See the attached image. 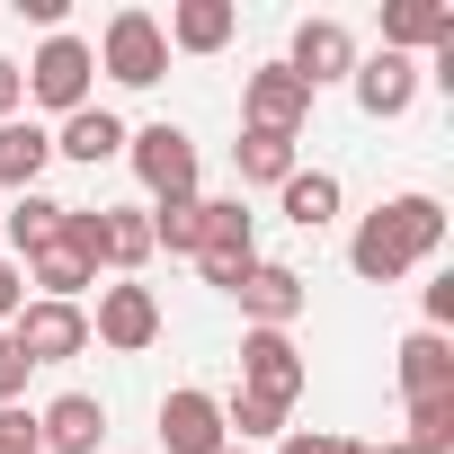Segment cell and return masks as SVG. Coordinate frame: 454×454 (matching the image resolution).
<instances>
[{"label": "cell", "instance_id": "obj_35", "mask_svg": "<svg viewBox=\"0 0 454 454\" xmlns=\"http://www.w3.org/2000/svg\"><path fill=\"white\" fill-rule=\"evenodd\" d=\"M365 454H410V445H365Z\"/></svg>", "mask_w": 454, "mask_h": 454}, {"label": "cell", "instance_id": "obj_25", "mask_svg": "<svg viewBox=\"0 0 454 454\" xmlns=\"http://www.w3.org/2000/svg\"><path fill=\"white\" fill-rule=\"evenodd\" d=\"M401 445H410V454H454V392H419Z\"/></svg>", "mask_w": 454, "mask_h": 454}, {"label": "cell", "instance_id": "obj_24", "mask_svg": "<svg viewBox=\"0 0 454 454\" xmlns=\"http://www.w3.org/2000/svg\"><path fill=\"white\" fill-rule=\"evenodd\" d=\"M286 401H268V392H232V401H223V436H232V445H277L286 436Z\"/></svg>", "mask_w": 454, "mask_h": 454}, {"label": "cell", "instance_id": "obj_31", "mask_svg": "<svg viewBox=\"0 0 454 454\" xmlns=\"http://www.w3.org/2000/svg\"><path fill=\"white\" fill-rule=\"evenodd\" d=\"M19 303H27V277H19V259H0V330L19 321Z\"/></svg>", "mask_w": 454, "mask_h": 454}, {"label": "cell", "instance_id": "obj_15", "mask_svg": "<svg viewBox=\"0 0 454 454\" xmlns=\"http://www.w3.org/2000/svg\"><path fill=\"white\" fill-rule=\"evenodd\" d=\"M454 45V0H383V54H436Z\"/></svg>", "mask_w": 454, "mask_h": 454}, {"label": "cell", "instance_id": "obj_27", "mask_svg": "<svg viewBox=\"0 0 454 454\" xmlns=\"http://www.w3.org/2000/svg\"><path fill=\"white\" fill-rule=\"evenodd\" d=\"M152 259V223L134 205H107V268H143Z\"/></svg>", "mask_w": 454, "mask_h": 454}, {"label": "cell", "instance_id": "obj_3", "mask_svg": "<svg viewBox=\"0 0 454 454\" xmlns=\"http://www.w3.org/2000/svg\"><path fill=\"white\" fill-rule=\"evenodd\" d=\"M90 54H98V72H107V81H125V90H152V81L169 72V36H160V19H152V10H116V19H107V36H98Z\"/></svg>", "mask_w": 454, "mask_h": 454}, {"label": "cell", "instance_id": "obj_32", "mask_svg": "<svg viewBox=\"0 0 454 454\" xmlns=\"http://www.w3.org/2000/svg\"><path fill=\"white\" fill-rule=\"evenodd\" d=\"M454 321V277H427V321L419 330H445Z\"/></svg>", "mask_w": 454, "mask_h": 454}, {"label": "cell", "instance_id": "obj_14", "mask_svg": "<svg viewBox=\"0 0 454 454\" xmlns=\"http://www.w3.org/2000/svg\"><path fill=\"white\" fill-rule=\"evenodd\" d=\"M98 436H107V401L98 392H54L36 410V445L45 454H98Z\"/></svg>", "mask_w": 454, "mask_h": 454}, {"label": "cell", "instance_id": "obj_26", "mask_svg": "<svg viewBox=\"0 0 454 454\" xmlns=\"http://www.w3.org/2000/svg\"><path fill=\"white\" fill-rule=\"evenodd\" d=\"M196 205H205V196H169V205L143 214V223H152V250H178V259L196 250Z\"/></svg>", "mask_w": 454, "mask_h": 454}, {"label": "cell", "instance_id": "obj_17", "mask_svg": "<svg viewBox=\"0 0 454 454\" xmlns=\"http://www.w3.org/2000/svg\"><path fill=\"white\" fill-rule=\"evenodd\" d=\"M63 196H45V187H27V196H10V205H0V241H10L19 259H36L45 241H63Z\"/></svg>", "mask_w": 454, "mask_h": 454}, {"label": "cell", "instance_id": "obj_20", "mask_svg": "<svg viewBox=\"0 0 454 454\" xmlns=\"http://www.w3.org/2000/svg\"><path fill=\"white\" fill-rule=\"evenodd\" d=\"M45 160H54V134H45L36 116H10V125H0V187H10V196H27V187L45 178Z\"/></svg>", "mask_w": 454, "mask_h": 454}, {"label": "cell", "instance_id": "obj_8", "mask_svg": "<svg viewBox=\"0 0 454 454\" xmlns=\"http://www.w3.org/2000/svg\"><path fill=\"white\" fill-rule=\"evenodd\" d=\"M303 116H312V90H303L286 63H259V72L241 81V125H250V134H303Z\"/></svg>", "mask_w": 454, "mask_h": 454}, {"label": "cell", "instance_id": "obj_6", "mask_svg": "<svg viewBox=\"0 0 454 454\" xmlns=\"http://www.w3.org/2000/svg\"><path fill=\"white\" fill-rule=\"evenodd\" d=\"M90 339L98 348H116V356H143L152 339H160V294L152 286H98V312H90Z\"/></svg>", "mask_w": 454, "mask_h": 454}, {"label": "cell", "instance_id": "obj_7", "mask_svg": "<svg viewBox=\"0 0 454 454\" xmlns=\"http://www.w3.org/2000/svg\"><path fill=\"white\" fill-rule=\"evenodd\" d=\"M10 348H19L27 365H72V356L90 348V312H81V303H19Z\"/></svg>", "mask_w": 454, "mask_h": 454}, {"label": "cell", "instance_id": "obj_1", "mask_svg": "<svg viewBox=\"0 0 454 454\" xmlns=\"http://www.w3.org/2000/svg\"><path fill=\"white\" fill-rule=\"evenodd\" d=\"M445 250V205L436 196H383L365 223H356V232H348V268L365 277V286H401L410 268H427Z\"/></svg>", "mask_w": 454, "mask_h": 454}, {"label": "cell", "instance_id": "obj_22", "mask_svg": "<svg viewBox=\"0 0 454 454\" xmlns=\"http://www.w3.org/2000/svg\"><path fill=\"white\" fill-rule=\"evenodd\" d=\"M232 169H241V187H286L303 160H294V134H250V125H241V143H232Z\"/></svg>", "mask_w": 454, "mask_h": 454}, {"label": "cell", "instance_id": "obj_5", "mask_svg": "<svg viewBox=\"0 0 454 454\" xmlns=\"http://www.w3.org/2000/svg\"><path fill=\"white\" fill-rule=\"evenodd\" d=\"M125 160H134V178L152 187V205H169V196H196V134L187 125H143V134H125Z\"/></svg>", "mask_w": 454, "mask_h": 454}, {"label": "cell", "instance_id": "obj_9", "mask_svg": "<svg viewBox=\"0 0 454 454\" xmlns=\"http://www.w3.org/2000/svg\"><path fill=\"white\" fill-rule=\"evenodd\" d=\"M232 303L250 312V330H294V321H303V303H312V286H303V268L259 259V268L232 286Z\"/></svg>", "mask_w": 454, "mask_h": 454}, {"label": "cell", "instance_id": "obj_21", "mask_svg": "<svg viewBox=\"0 0 454 454\" xmlns=\"http://www.w3.org/2000/svg\"><path fill=\"white\" fill-rule=\"evenodd\" d=\"M125 152V125L107 116V107H81V116H63V134H54V160H81V169H98V160H116Z\"/></svg>", "mask_w": 454, "mask_h": 454}, {"label": "cell", "instance_id": "obj_12", "mask_svg": "<svg viewBox=\"0 0 454 454\" xmlns=\"http://www.w3.org/2000/svg\"><path fill=\"white\" fill-rule=\"evenodd\" d=\"M223 445H232V436H223V401L196 392V383H178L160 401V454H223Z\"/></svg>", "mask_w": 454, "mask_h": 454}, {"label": "cell", "instance_id": "obj_18", "mask_svg": "<svg viewBox=\"0 0 454 454\" xmlns=\"http://www.w3.org/2000/svg\"><path fill=\"white\" fill-rule=\"evenodd\" d=\"M19 277L36 286V303H81V294L98 286V268H90V259H81L72 241H45V250H36V259L19 268Z\"/></svg>", "mask_w": 454, "mask_h": 454}, {"label": "cell", "instance_id": "obj_4", "mask_svg": "<svg viewBox=\"0 0 454 454\" xmlns=\"http://www.w3.org/2000/svg\"><path fill=\"white\" fill-rule=\"evenodd\" d=\"M19 72H27V98H36V107L81 116V107H90V81H98V54L63 27V36H45V45H36V63H19Z\"/></svg>", "mask_w": 454, "mask_h": 454}, {"label": "cell", "instance_id": "obj_11", "mask_svg": "<svg viewBox=\"0 0 454 454\" xmlns=\"http://www.w3.org/2000/svg\"><path fill=\"white\" fill-rule=\"evenodd\" d=\"M241 392H268V401L294 410V392H303V348H294V330H241Z\"/></svg>", "mask_w": 454, "mask_h": 454}, {"label": "cell", "instance_id": "obj_36", "mask_svg": "<svg viewBox=\"0 0 454 454\" xmlns=\"http://www.w3.org/2000/svg\"><path fill=\"white\" fill-rule=\"evenodd\" d=\"M223 454H250V445H223Z\"/></svg>", "mask_w": 454, "mask_h": 454}, {"label": "cell", "instance_id": "obj_30", "mask_svg": "<svg viewBox=\"0 0 454 454\" xmlns=\"http://www.w3.org/2000/svg\"><path fill=\"white\" fill-rule=\"evenodd\" d=\"M19 107H27V72H19V63H10V54H0V125H10V116H19Z\"/></svg>", "mask_w": 454, "mask_h": 454}, {"label": "cell", "instance_id": "obj_10", "mask_svg": "<svg viewBox=\"0 0 454 454\" xmlns=\"http://www.w3.org/2000/svg\"><path fill=\"white\" fill-rule=\"evenodd\" d=\"M348 90H356V107L374 116V125H392V116H410L419 107V63L410 54H356V72H348Z\"/></svg>", "mask_w": 454, "mask_h": 454}, {"label": "cell", "instance_id": "obj_2", "mask_svg": "<svg viewBox=\"0 0 454 454\" xmlns=\"http://www.w3.org/2000/svg\"><path fill=\"white\" fill-rule=\"evenodd\" d=\"M187 259H196V277H205L214 294H232V286L259 268V223L241 214V196H205V205H196V250H187Z\"/></svg>", "mask_w": 454, "mask_h": 454}, {"label": "cell", "instance_id": "obj_33", "mask_svg": "<svg viewBox=\"0 0 454 454\" xmlns=\"http://www.w3.org/2000/svg\"><path fill=\"white\" fill-rule=\"evenodd\" d=\"M277 454H321V436H312V427H286V436H277Z\"/></svg>", "mask_w": 454, "mask_h": 454}, {"label": "cell", "instance_id": "obj_23", "mask_svg": "<svg viewBox=\"0 0 454 454\" xmlns=\"http://www.w3.org/2000/svg\"><path fill=\"white\" fill-rule=\"evenodd\" d=\"M277 205H286L294 232H321V223H339V178H330V169H294V178L277 187Z\"/></svg>", "mask_w": 454, "mask_h": 454}, {"label": "cell", "instance_id": "obj_34", "mask_svg": "<svg viewBox=\"0 0 454 454\" xmlns=\"http://www.w3.org/2000/svg\"><path fill=\"white\" fill-rule=\"evenodd\" d=\"M321 454H365V445L356 436H321Z\"/></svg>", "mask_w": 454, "mask_h": 454}, {"label": "cell", "instance_id": "obj_28", "mask_svg": "<svg viewBox=\"0 0 454 454\" xmlns=\"http://www.w3.org/2000/svg\"><path fill=\"white\" fill-rule=\"evenodd\" d=\"M0 454H45V445H36V419H27L19 401L0 410Z\"/></svg>", "mask_w": 454, "mask_h": 454}, {"label": "cell", "instance_id": "obj_13", "mask_svg": "<svg viewBox=\"0 0 454 454\" xmlns=\"http://www.w3.org/2000/svg\"><path fill=\"white\" fill-rule=\"evenodd\" d=\"M286 72H294L303 90H330V81H348V72H356V36H348V19H303V27H294V54H286Z\"/></svg>", "mask_w": 454, "mask_h": 454}, {"label": "cell", "instance_id": "obj_29", "mask_svg": "<svg viewBox=\"0 0 454 454\" xmlns=\"http://www.w3.org/2000/svg\"><path fill=\"white\" fill-rule=\"evenodd\" d=\"M27 374H36V365H27V356L10 348V330H0V410H10V401L27 392Z\"/></svg>", "mask_w": 454, "mask_h": 454}, {"label": "cell", "instance_id": "obj_19", "mask_svg": "<svg viewBox=\"0 0 454 454\" xmlns=\"http://www.w3.org/2000/svg\"><path fill=\"white\" fill-rule=\"evenodd\" d=\"M392 374H401L410 401H419V392H454V339H445V330H410L401 356H392Z\"/></svg>", "mask_w": 454, "mask_h": 454}, {"label": "cell", "instance_id": "obj_16", "mask_svg": "<svg viewBox=\"0 0 454 454\" xmlns=\"http://www.w3.org/2000/svg\"><path fill=\"white\" fill-rule=\"evenodd\" d=\"M232 27H241L232 0H178L160 36H169V54H223V45H232Z\"/></svg>", "mask_w": 454, "mask_h": 454}]
</instances>
